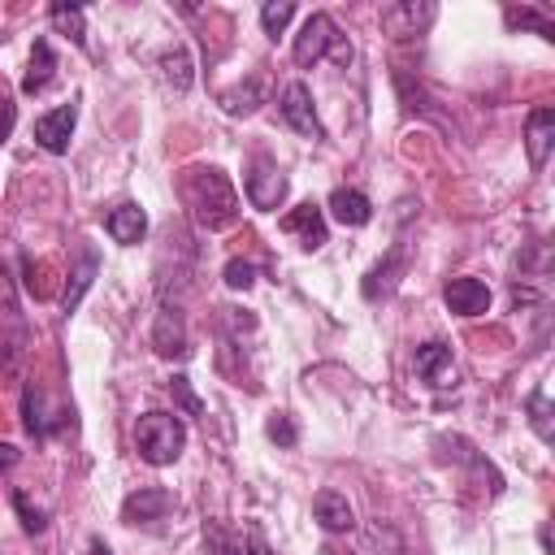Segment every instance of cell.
Returning <instances> with one entry per match:
<instances>
[{"label": "cell", "instance_id": "cell-26", "mask_svg": "<svg viewBox=\"0 0 555 555\" xmlns=\"http://www.w3.org/2000/svg\"><path fill=\"white\" fill-rule=\"evenodd\" d=\"M221 282H225L230 291H251V286H256V264H251V260H243V256H234V260H225Z\"/></svg>", "mask_w": 555, "mask_h": 555}, {"label": "cell", "instance_id": "cell-8", "mask_svg": "<svg viewBox=\"0 0 555 555\" xmlns=\"http://www.w3.org/2000/svg\"><path fill=\"white\" fill-rule=\"evenodd\" d=\"M412 369H416V377H421L425 386H434V390H442V386H455L451 347H447V343H438V338L416 347V356H412Z\"/></svg>", "mask_w": 555, "mask_h": 555}, {"label": "cell", "instance_id": "cell-11", "mask_svg": "<svg viewBox=\"0 0 555 555\" xmlns=\"http://www.w3.org/2000/svg\"><path fill=\"white\" fill-rule=\"evenodd\" d=\"M442 299L455 317H481L490 308V286L481 278H447Z\"/></svg>", "mask_w": 555, "mask_h": 555}, {"label": "cell", "instance_id": "cell-14", "mask_svg": "<svg viewBox=\"0 0 555 555\" xmlns=\"http://www.w3.org/2000/svg\"><path fill=\"white\" fill-rule=\"evenodd\" d=\"M95 273H100V251H95V247H82V251H78V264H74L69 278H65V291H61V308H65V312H74V308L82 304V295H87V286L95 282Z\"/></svg>", "mask_w": 555, "mask_h": 555}, {"label": "cell", "instance_id": "cell-16", "mask_svg": "<svg viewBox=\"0 0 555 555\" xmlns=\"http://www.w3.org/2000/svg\"><path fill=\"white\" fill-rule=\"evenodd\" d=\"M330 217H334L338 225H369L373 204H369L364 191H356V186H338V191L330 195Z\"/></svg>", "mask_w": 555, "mask_h": 555}, {"label": "cell", "instance_id": "cell-25", "mask_svg": "<svg viewBox=\"0 0 555 555\" xmlns=\"http://www.w3.org/2000/svg\"><path fill=\"white\" fill-rule=\"evenodd\" d=\"M48 17H52V22H56V26H61V30H65V35L78 43V48L87 43V30H82V9H69V4H52V9H48Z\"/></svg>", "mask_w": 555, "mask_h": 555}, {"label": "cell", "instance_id": "cell-6", "mask_svg": "<svg viewBox=\"0 0 555 555\" xmlns=\"http://www.w3.org/2000/svg\"><path fill=\"white\" fill-rule=\"evenodd\" d=\"M74 121H78V108L74 104H61L43 117H35V143L52 156H65L69 152V134H74Z\"/></svg>", "mask_w": 555, "mask_h": 555}, {"label": "cell", "instance_id": "cell-13", "mask_svg": "<svg viewBox=\"0 0 555 555\" xmlns=\"http://www.w3.org/2000/svg\"><path fill=\"white\" fill-rule=\"evenodd\" d=\"M152 347H156V356H165V360H173V356H186V351H191V347H186L182 312H178L173 304H160L156 325H152Z\"/></svg>", "mask_w": 555, "mask_h": 555}, {"label": "cell", "instance_id": "cell-9", "mask_svg": "<svg viewBox=\"0 0 555 555\" xmlns=\"http://www.w3.org/2000/svg\"><path fill=\"white\" fill-rule=\"evenodd\" d=\"M173 512V494L160 490V486H139L126 503H121V520L126 525H152V520H165Z\"/></svg>", "mask_w": 555, "mask_h": 555}, {"label": "cell", "instance_id": "cell-1", "mask_svg": "<svg viewBox=\"0 0 555 555\" xmlns=\"http://www.w3.org/2000/svg\"><path fill=\"white\" fill-rule=\"evenodd\" d=\"M182 199L191 208V217L204 230H225L238 217V195L230 186V178L221 169H186L182 173Z\"/></svg>", "mask_w": 555, "mask_h": 555}, {"label": "cell", "instance_id": "cell-22", "mask_svg": "<svg viewBox=\"0 0 555 555\" xmlns=\"http://www.w3.org/2000/svg\"><path fill=\"white\" fill-rule=\"evenodd\" d=\"M156 65H160V78H165L173 91H186V87H191V52H186L182 43L165 48V52L156 56Z\"/></svg>", "mask_w": 555, "mask_h": 555}, {"label": "cell", "instance_id": "cell-34", "mask_svg": "<svg viewBox=\"0 0 555 555\" xmlns=\"http://www.w3.org/2000/svg\"><path fill=\"white\" fill-rule=\"evenodd\" d=\"M17 460H22V451H17L13 442H0V473H9Z\"/></svg>", "mask_w": 555, "mask_h": 555}, {"label": "cell", "instance_id": "cell-31", "mask_svg": "<svg viewBox=\"0 0 555 555\" xmlns=\"http://www.w3.org/2000/svg\"><path fill=\"white\" fill-rule=\"evenodd\" d=\"M13 507H17V516H22V529L26 533H43V512L39 507H30V499H26V490H13Z\"/></svg>", "mask_w": 555, "mask_h": 555}, {"label": "cell", "instance_id": "cell-29", "mask_svg": "<svg viewBox=\"0 0 555 555\" xmlns=\"http://www.w3.org/2000/svg\"><path fill=\"white\" fill-rule=\"evenodd\" d=\"M291 17H295V4H291V0H282V4H264V9H260V26H264L269 39H278V35L286 30Z\"/></svg>", "mask_w": 555, "mask_h": 555}, {"label": "cell", "instance_id": "cell-15", "mask_svg": "<svg viewBox=\"0 0 555 555\" xmlns=\"http://www.w3.org/2000/svg\"><path fill=\"white\" fill-rule=\"evenodd\" d=\"M312 516L321 520L325 533H347V529L356 525V512H351L347 494H338V490H321V494L312 499Z\"/></svg>", "mask_w": 555, "mask_h": 555}, {"label": "cell", "instance_id": "cell-12", "mask_svg": "<svg viewBox=\"0 0 555 555\" xmlns=\"http://www.w3.org/2000/svg\"><path fill=\"white\" fill-rule=\"evenodd\" d=\"M551 147H555V108H551V104H538V108L529 113V121H525V152H529V165L542 169L546 156H551Z\"/></svg>", "mask_w": 555, "mask_h": 555}, {"label": "cell", "instance_id": "cell-19", "mask_svg": "<svg viewBox=\"0 0 555 555\" xmlns=\"http://www.w3.org/2000/svg\"><path fill=\"white\" fill-rule=\"evenodd\" d=\"M52 78H56V52H52L48 39H35L30 65H26V78H22V91H26V95H39V91H48Z\"/></svg>", "mask_w": 555, "mask_h": 555}, {"label": "cell", "instance_id": "cell-10", "mask_svg": "<svg viewBox=\"0 0 555 555\" xmlns=\"http://www.w3.org/2000/svg\"><path fill=\"white\" fill-rule=\"evenodd\" d=\"M26 343H30V334H26L22 312L13 304H0V369L4 373H17V364L26 356Z\"/></svg>", "mask_w": 555, "mask_h": 555}, {"label": "cell", "instance_id": "cell-28", "mask_svg": "<svg viewBox=\"0 0 555 555\" xmlns=\"http://www.w3.org/2000/svg\"><path fill=\"white\" fill-rule=\"evenodd\" d=\"M221 104H225V113H234V117H238V113H251V108L260 104V78H251V82L238 87V91H225Z\"/></svg>", "mask_w": 555, "mask_h": 555}, {"label": "cell", "instance_id": "cell-24", "mask_svg": "<svg viewBox=\"0 0 555 555\" xmlns=\"http://www.w3.org/2000/svg\"><path fill=\"white\" fill-rule=\"evenodd\" d=\"M525 412H529V425H533V434L542 438V442H551V399H546V390H533L529 399H525Z\"/></svg>", "mask_w": 555, "mask_h": 555}, {"label": "cell", "instance_id": "cell-18", "mask_svg": "<svg viewBox=\"0 0 555 555\" xmlns=\"http://www.w3.org/2000/svg\"><path fill=\"white\" fill-rule=\"evenodd\" d=\"M434 22V4H390L386 13H382V26L390 30V35H421L425 26Z\"/></svg>", "mask_w": 555, "mask_h": 555}, {"label": "cell", "instance_id": "cell-32", "mask_svg": "<svg viewBox=\"0 0 555 555\" xmlns=\"http://www.w3.org/2000/svg\"><path fill=\"white\" fill-rule=\"evenodd\" d=\"M247 555H273V551L264 546V533H260V525H247Z\"/></svg>", "mask_w": 555, "mask_h": 555}, {"label": "cell", "instance_id": "cell-23", "mask_svg": "<svg viewBox=\"0 0 555 555\" xmlns=\"http://www.w3.org/2000/svg\"><path fill=\"white\" fill-rule=\"evenodd\" d=\"M503 17H507V26H529V30H538V35H546V39H555V22H551V13L546 9H529V4H507L503 9Z\"/></svg>", "mask_w": 555, "mask_h": 555}, {"label": "cell", "instance_id": "cell-33", "mask_svg": "<svg viewBox=\"0 0 555 555\" xmlns=\"http://www.w3.org/2000/svg\"><path fill=\"white\" fill-rule=\"evenodd\" d=\"M13 121H17V108L9 100H0V143L13 134Z\"/></svg>", "mask_w": 555, "mask_h": 555}, {"label": "cell", "instance_id": "cell-2", "mask_svg": "<svg viewBox=\"0 0 555 555\" xmlns=\"http://www.w3.org/2000/svg\"><path fill=\"white\" fill-rule=\"evenodd\" d=\"M186 447V425L178 412H143L134 425V451L139 460H147L152 468H165L182 455Z\"/></svg>", "mask_w": 555, "mask_h": 555}, {"label": "cell", "instance_id": "cell-35", "mask_svg": "<svg viewBox=\"0 0 555 555\" xmlns=\"http://www.w3.org/2000/svg\"><path fill=\"white\" fill-rule=\"evenodd\" d=\"M91 555H113V551H108V542H100V538H91Z\"/></svg>", "mask_w": 555, "mask_h": 555}, {"label": "cell", "instance_id": "cell-21", "mask_svg": "<svg viewBox=\"0 0 555 555\" xmlns=\"http://www.w3.org/2000/svg\"><path fill=\"white\" fill-rule=\"evenodd\" d=\"M22 425H26L30 438H48V434L61 425V421L43 416V390H39L35 382H26V390H22Z\"/></svg>", "mask_w": 555, "mask_h": 555}, {"label": "cell", "instance_id": "cell-17", "mask_svg": "<svg viewBox=\"0 0 555 555\" xmlns=\"http://www.w3.org/2000/svg\"><path fill=\"white\" fill-rule=\"evenodd\" d=\"M403 269H408V251H403V243H399L382 264H373V269H369L364 286H360V291H364V299H382V295H390Z\"/></svg>", "mask_w": 555, "mask_h": 555}, {"label": "cell", "instance_id": "cell-27", "mask_svg": "<svg viewBox=\"0 0 555 555\" xmlns=\"http://www.w3.org/2000/svg\"><path fill=\"white\" fill-rule=\"evenodd\" d=\"M169 395H173V403H178L186 416H204V403H199V395L191 390V377H186V373H173V377H169Z\"/></svg>", "mask_w": 555, "mask_h": 555}, {"label": "cell", "instance_id": "cell-5", "mask_svg": "<svg viewBox=\"0 0 555 555\" xmlns=\"http://www.w3.org/2000/svg\"><path fill=\"white\" fill-rule=\"evenodd\" d=\"M278 108H282V121H286L295 134H304V139H325L321 117H317V108H312V91H308L304 82H286Z\"/></svg>", "mask_w": 555, "mask_h": 555}, {"label": "cell", "instance_id": "cell-7", "mask_svg": "<svg viewBox=\"0 0 555 555\" xmlns=\"http://www.w3.org/2000/svg\"><path fill=\"white\" fill-rule=\"evenodd\" d=\"M282 230L286 234H299V247L304 251H321L330 243V230H325V212L308 199V204H295L286 217H282Z\"/></svg>", "mask_w": 555, "mask_h": 555}, {"label": "cell", "instance_id": "cell-20", "mask_svg": "<svg viewBox=\"0 0 555 555\" xmlns=\"http://www.w3.org/2000/svg\"><path fill=\"white\" fill-rule=\"evenodd\" d=\"M104 230L117 238V243H139L143 234H147V212L139 208V204H117L108 217H104Z\"/></svg>", "mask_w": 555, "mask_h": 555}, {"label": "cell", "instance_id": "cell-3", "mask_svg": "<svg viewBox=\"0 0 555 555\" xmlns=\"http://www.w3.org/2000/svg\"><path fill=\"white\" fill-rule=\"evenodd\" d=\"M321 56H334L338 65H347L351 61V48L343 43V35H338V26H334L330 13H308L304 26H299V35H295V65L308 69Z\"/></svg>", "mask_w": 555, "mask_h": 555}, {"label": "cell", "instance_id": "cell-30", "mask_svg": "<svg viewBox=\"0 0 555 555\" xmlns=\"http://www.w3.org/2000/svg\"><path fill=\"white\" fill-rule=\"evenodd\" d=\"M264 434H269V442H278V447H295V442H299L295 421H291L286 412H273V416H269V425H264Z\"/></svg>", "mask_w": 555, "mask_h": 555}, {"label": "cell", "instance_id": "cell-4", "mask_svg": "<svg viewBox=\"0 0 555 555\" xmlns=\"http://www.w3.org/2000/svg\"><path fill=\"white\" fill-rule=\"evenodd\" d=\"M243 191H247V199H251L256 208L273 212V208L286 199V178H282L278 160H273V156H264V152H256V156L247 160V178H243Z\"/></svg>", "mask_w": 555, "mask_h": 555}]
</instances>
